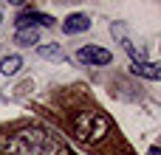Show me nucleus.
Masks as SVG:
<instances>
[{"instance_id":"nucleus-7","label":"nucleus","mask_w":161,"mask_h":155,"mask_svg":"<svg viewBox=\"0 0 161 155\" xmlns=\"http://www.w3.org/2000/svg\"><path fill=\"white\" fill-rule=\"evenodd\" d=\"M130 71L136 73V76H144V79H150V82H158L161 79V65L158 62H130Z\"/></svg>"},{"instance_id":"nucleus-5","label":"nucleus","mask_w":161,"mask_h":155,"mask_svg":"<svg viewBox=\"0 0 161 155\" xmlns=\"http://www.w3.org/2000/svg\"><path fill=\"white\" fill-rule=\"evenodd\" d=\"M88 28H91V17L82 14V11L68 14V17L62 20V31H65V34H82V31H88Z\"/></svg>"},{"instance_id":"nucleus-4","label":"nucleus","mask_w":161,"mask_h":155,"mask_svg":"<svg viewBox=\"0 0 161 155\" xmlns=\"http://www.w3.org/2000/svg\"><path fill=\"white\" fill-rule=\"evenodd\" d=\"M37 25H54V17L40 11H23L17 17V28H37Z\"/></svg>"},{"instance_id":"nucleus-2","label":"nucleus","mask_w":161,"mask_h":155,"mask_svg":"<svg viewBox=\"0 0 161 155\" xmlns=\"http://www.w3.org/2000/svg\"><path fill=\"white\" fill-rule=\"evenodd\" d=\"M110 127H113V121L105 113H96V110H85L74 119V136L82 144H99L110 133Z\"/></svg>"},{"instance_id":"nucleus-6","label":"nucleus","mask_w":161,"mask_h":155,"mask_svg":"<svg viewBox=\"0 0 161 155\" xmlns=\"http://www.w3.org/2000/svg\"><path fill=\"white\" fill-rule=\"evenodd\" d=\"M37 54L42 59H48V62H65L68 59V54H65V48L59 42H40L37 45Z\"/></svg>"},{"instance_id":"nucleus-1","label":"nucleus","mask_w":161,"mask_h":155,"mask_svg":"<svg viewBox=\"0 0 161 155\" xmlns=\"http://www.w3.org/2000/svg\"><path fill=\"white\" fill-rule=\"evenodd\" d=\"M3 152L6 155H65L59 141L54 136H48L42 127H23V130L11 133L3 141Z\"/></svg>"},{"instance_id":"nucleus-8","label":"nucleus","mask_w":161,"mask_h":155,"mask_svg":"<svg viewBox=\"0 0 161 155\" xmlns=\"http://www.w3.org/2000/svg\"><path fill=\"white\" fill-rule=\"evenodd\" d=\"M20 68H23V56H20V54H6V56H0V73H3V76H14Z\"/></svg>"},{"instance_id":"nucleus-9","label":"nucleus","mask_w":161,"mask_h":155,"mask_svg":"<svg viewBox=\"0 0 161 155\" xmlns=\"http://www.w3.org/2000/svg\"><path fill=\"white\" fill-rule=\"evenodd\" d=\"M14 42L17 45H40V31L37 28H17Z\"/></svg>"},{"instance_id":"nucleus-10","label":"nucleus","mask_w":161,"mask_h":155,"mask_svg":"<svg viewBox=\"0 0 161 155\" xmlns=\"http://www.w3.org/2000/svg\"><path fill=\"white\" fill-rule=\"evenodd\" d=\"M150 155H161V150L158 147H150Z\"/></svg>"},{"instance_id":"nucleus-3","label":"nucleus","mask_w":161,"mask_h":155,"mask_svg":"<svg viewBox=\"0 0 161 155\" xmlns=\"http://www.w3.org/2000/svg\"><path fill=\"white\" fill-rule=\"evenodd\" d=\"M76 59H79L82 65H110L113 54H110L108 48H102V45H82V48L76 51Z\"/></svg>"}]
</instances>
